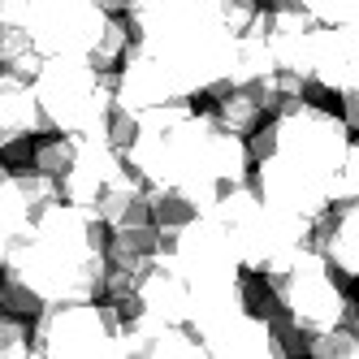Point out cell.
<instances>
[{
	"label": "cell",
	"instance_id": "1",
	"mask_svg": "<svg viewBox=\"0 0 359 359\" xmlns=\"http://www.w3.org/2000/svg\"><path fill=\"white\" fill-rule=\"evenodd\" d=\"M126 161L139 173L143 187H169L208 212L212 203L243 177H251V147L243 135L225 130L217 113H187L169 121L139 126Z\"/></svg>",
	"mask_w": 359,
	"mask_h": 359
},
{
	"label": "cell",
	"instance_id": "2",
	"mask_svg": "<svg viewBox=\"0 0 359 359\" xmlns=\"http://www.w3.org/2000/svg\"><path fill=\"white\" fill-rule=\"evenodd\" d=\"M109 225L91 208L57 199L27 229L0 243V273L22 277L39 303H87L100 299L109 273Z\"/></svg>",
	"mask_w": 359,
	"mask_h": 359
},
{
	"label": "cell",
	"instance_id": "3",
	"mask_svg": "<svg viewBox=\"0 0 359 359\" xmlns=\"http://www.w3.org/2000/svg\"><path fill=\"white\" fill-rule=\"evenodd\" d=\"M126 22L135 43L169 74L177 95L195 100L225 83L238 31L229 27L221 0H143Z\"/></svg>",
	"mask_w": 359,
	"mask_h": 359
},
{
	"label": "cell",
	"instance_id": "4",
	"mask_svg": "<svg viewBox=\"0 0 359 359\" xmlns=\"http://www.w3.org/2000/svg\"><path fill=\"white\" fill-rule=\"evenodd\" d=\"M208 217L225 225L229 243L238 251V264L255 277L281 273L307 243H312V221H303L286 208H273V203L255 191L251 177L229 187L208 208Z\"/></svg>",
	"mask_w": 359,
	"mask_h": 359
},
{
	"label": "cell",
	"instance_id": "5",
	"mask_svg": "<svg viewBox=\"0 0 359 359\" xmlns=\"http://www.w3.org/2000/svg\"><path fill=\"white\" fill-rule=\"evenodd\" d=\"M117 69H95L79 57H43L35 74V100L48 135H104V117L113 109Z\"/></svg>",
	"mask_w": 359,
	"mask_h": 359
},
{
	"label": "cell",
	"instance_id": "6",
	"mask_svg": "<svg viewBox=\"0 0 359 359\" xmlns=\"http://www.w3.org/2000/svg\"><path fill=\"white\" fill-rule=\"evenodd\" d=\"M117 338H121V316L117 307L95 299L87 303H48L35 312L31 329V355L39 359H117Z\"/></svg>",
	"mask_w": 359,
	"mask_h": 359
},
{
	"label": "cell",
	"instance_id": "7",
	"mask_svg": "<svg viewBox=\"0 0 359 359\" xmlns=\"http://www.w3.org/2000/svg\"><path fill=\"white\" fill-rule=\"evenodd\" d=\"M269 286H273V294L281 303V312H286L303 333H320L329 325L346 320L351 294L338 286L333 264L312 243H307L281 273H269Z\"/></svg>",
	"mask_w": 359,
	"mask_h": 359
},
{
	"label": "cell",
	"instance_id": "8",
	"mask_svg": "<svg viewBox=\"0 0 359 359\" xmlns=\"http://www.w3.org/2000/svg\"><path fill=\"white\" fill-rule=\"evenodd\" d=\"M13 27H27L43 57L95 61L100 39L113 27V13L95 0H27Z\"/></svg>",
	"mask_w": 359,
	"mask_h": 359
},
{
	"label": "cell",
	"instance_id": "9",
	"mask_svg": "<svg viewBox=\"0 0 359 359\" xmlns=\"http://www.w3.org/2000/svg\"><path fill=\"white\" fill-rule=\"evenodd\" d=\"M165 247L173 255V264L182 269V277L191 281V290L195 286H212V281L243 277L238 251H234V243H229L225 225L212 221L208 212H195L182 229H177V234L165 238Z\"/></svg>",
	"mask_w": 359,
	"mask_h": 359
},
{
	"label": "cell",
	"instance_id": "10",
	"mask_svg": "<svg viewBox=\"0 0 359 359\" xmlns=\"http://www.w3.org/2000/svg\"><path fill=\"white\" fill-rule=\"evenodd\" d=\"M359 79V31L355 27H320L307 39V83L316 91L342 95Z\"/></svg>",
	"mask_w": 359,
	"mask_h": 359
},
{
	"label": "cell",
	"instance_id": "11",
	"mask_svg": "<svg viewBox=\"0 0 359 359\" xmlns=\"http://www.w3.org/2000/svg\"><path fill=\"white\" fill-rule=\"evenodd\" d=\"M139 312L135 316H156V320H191V281L182 277V269L173 264L169 247L151 260V269L139 277ZM130 316V320H135Z\"/></svg>",
	"mask_w": 359,
	"mask_h": 359
},
{
	"label": "cell",
	"instance_id": "12",
	"mask_svg": "<svg viewBox=\"0 0 359 359\" xmlns=\"http://www.w3.org/2000/svg\"><path fill=\"white\" fill-rule=\"evenodd\" d=\"M312 247L333 264V273L359 281V203H333L312 225Z\"/></svg>",
	"mask_w": 359,
	"mask_h": 359
},
{
	"label": "cell",
	"instance_id": "13",
	"mask_svg": "<svg viewBox=\"0 0 359 359\" xmlns=\"http://www.w3.org/2000/svg\"><path fill=\"white\" fill-rule=\"evenodd\" d=\"M35 135H43L35 83L13 69H0V147L13 139H35Z\"/></svg>",
	"mask_w": 359,
	"mask_h": 359
},
{
	"label": "cell",
	"instance_id": "14",
	"mask_svg": "<svg viewBox=\"0 0 359 359\" xmlns=\"http://www.w3.org/2000/svg\"><path fill=\"white\" fill-rule=\"evenodd\" d=\"M109 264L113 269H126V273H135L143 277L151 269V260L165 251V234L151 221L143 225H126V229H109Z\"/></svg>",
	"mask_w": 359,
	"mask_h": 359
},
{
	"label": "cell",
	"instance_id": "15",
	"mask_svg": "<svg viewBox=\"0 0 359 359\" xmlns=\"http://www.w3.org/2000/svg\"><path fill=\"white\" fill-rule=\"evenodd\" d=\"M208 355L217 359H273V333H269V316H238L225 333L208 342Z\"/></svg>",
	"mask_w": 359,
	"mask_h": 359
},
{
	"label": "cell",
	"instance_id": "16",
	"mask_svg": "<svg viewBox=\"0 0 359 359\" xmlns=\"http://www.w3.org/2000/svg\"><path fill=\"white\" fill-rule=\"evenodd\" d=\"M217 121L225 126V130L251 139V130H260V121H264L260 95H255L251 87H225V91H217Z\"/></svg>",
	"mask_w": 359,
	"mask_h": 359
},
{
	"label": "cell",
	"instance_id": "17",
	"mask_svg": "<svg viewBox=\"0 0 359 359\" xmlns=\"http://www.w3.org/2000/svg\"><path fill=\"white\" fill-rule=\"evenodd\" d=\"M39 65H43V53H39V43L31 39L27 27H0V69L35 79Z\"/></svg>",
	"mask_w": 359,
	"mask_h": 359
},
{
	"label": "cell",
	"instance_id": "18",
	"mask_svg": "<svg viewBox=\"0 0 359 359\" xmlns=\"http://www.w3.org/2000/svg\"><path fill=\"white\" fill-rule=\"evenodd\" d=\"M147 217H151V225H156L161 234L169 238V234H177V229L195 217V203H191L187 195L169 191V187H147Z\"/></svg>",
	"mask_w": 359,
	"mask_h": 359
},
{
	"label": "cell",
	"instance_id": "19",
	"mask_svg": "<svg viewBox=\"0 0 359 359\" xmlns=\"http://www.w3.org/2000/svg\"><path fill=\"white\" fill-rule=\"evenodd\" d=\"M307 355H316V359H359V316L338 320L320 333H307Z\"/></svg>",
	"mask_w": 359,
	"mask_h": 359
},
{
	"label": "cell",
	"instance_id": "20",
	"mask_svg": "<svg viewBox=\"0 0 359 359\" xmlns=\"http://www.w3.org/2000/svg\"><path fill=\"white\" fill-rule=\"evenodd\" d=\"M9 173H13V187L22 191V199H27V208H31L35 217L61 199V182H57L53 173H43V169H35V165H13Z\"/></svg>",
	"mask_w": 359,
	"mask_h": 359
},
{
	"label": "cell",
	"instance_id": "21",
	"mask_svg": "<svg viewBox=\"0 0 359 359\" xmlns=\"http://www.w3.org/2000/svg\"><path fill=\"white\" fill-rule=\"evenodd\" d=\"M35 221V212L27 208V199H22V191L13 187V173L0 165V243L13 238L18 229H27Z\"/></svg>",
	"mask_w": 359,
	"mask_h": 359
},
{
	"label": "cell",
	"instance_id": "22",
	"mask_svg": "<svg viewBox=\"0 0 359 359\" xmlns=\"http://www.w3.org/2000/svg\"><path fill=\"white\" fill-rule=\"evenodd\" d=\"M79 139L83 135H48L39 147H35V169H43V173H53L57 182L65 177V169L74 165V156H79Z\"/></svg>",
	"mask_w": 359,
	"mask_h": 359
},
{
	"label": "cell",
	"instance_id": "23",
	"mask_svg": "<svg viewBox=\"0 0 359 359\" xmlns=\"http://www.w3.org/2000/svg\"><path fill=\"white\" fill-rule=\"evenodd\" d=\"M269 333H273V355H281V359L307 355V333H303L286 312H273V316H269Z\"/></svg>",
	"mask_w": 359,
	"mask_h": 359
},
{
	"label": "cell",
	"instance_id": "24",
	"mask_svg": "<svg viewBox=\"0 0 359 359\" xmlns=\"http://www.w3.org/2000/svg\"><path fill=\"white\" fill-rule=\"evenodd\" d=\"M333 203H359V139H351L346 156L333 177Z\"/></svg>",
	"mask_w": 359,
	"mask_h": 359
},
{
	"label": "cell",
	"instance_id": "25",
	"mask_svg": "<svg viewBox=\"0 0 359 359\" xmlns=\"http://www.w3.org/2000/svg\"><path fill=\"white\" fill-rule=\"evenodd\" d=\"M31 355V325L0 316V359H27Z\"/></svg>",
	"mask_w": 359,
	"mask_h": 359
},
{
	"label": "cell",
	"instance_id": "26",
	"mask_svg": "<svg viewBox=\"0 0 359 359\" xmlns=\"http://www.w3.org/2000/svg\"><path fill=\"white\" fill-rule=\"evenodd\" d=\"M5 307H9L13 316H35L43 303H39V294L22 277H5Z\"/></svg>",
	"mask_w": 359,
	"mask_h": 359
},
{
	"label": "cell",
	"instance_id": "27",
	"mask_svg": "<svg viewBox=\"0 0 359 359\" xmlns=\"http://www.w3.org/2000/svg\"><path fill=\"white\" fill-rule=\"evenodd\" d=\"M342 121L351 126V130H359V79L342 91Z\"/></svg>",
	"mask_w": 359,
	"mask_h": 359
},
{
	"label": "cell",
	"instance_id": "28",
	"mask_svg": "<svg viewBox=\"0 0 359 359\" xmlns=\"http://www.w3.org/2000/svg\"><path fill=\"white\" fill-rule=\"evenodd\" d=\"M0 312H5V277H0Z\"/></svg>",
	"mask_w": 359,
	"mask_h": 359
}]
</instances>
